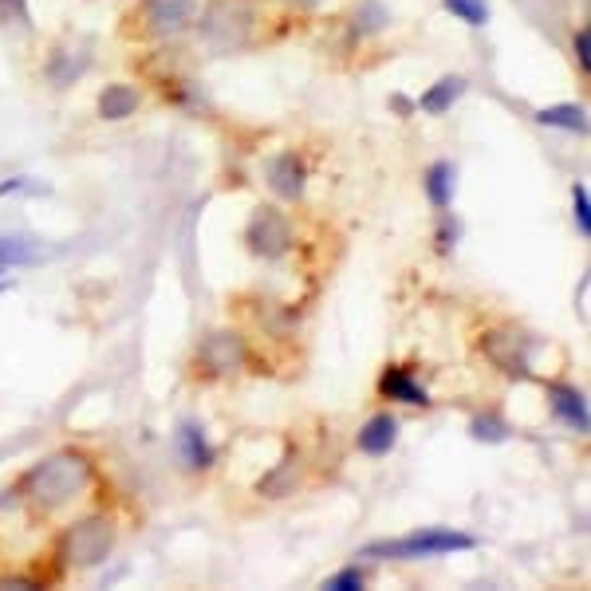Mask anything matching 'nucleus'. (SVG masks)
<instances>
[{
  "label": "nucleus",
  "mask_w": 591,
  "mask_h": 591,
  "mask_svg": "<svg viewBox=\"0 0 591 591\" xmlns=\"http://www.w3.org/2000/svg\"><path fill=\"white\" fill-rule=\"evenodd\" d=\"M91 481H95V465L75 450H64V454L44 458L36 469H28L20 493L36 513L48 517V513H60L71 501H79L91 489Z\"/></svg>",
  "instance_id": "obj_1"
},
{
  "label": "nucleus",
  "mask_w": 591,
  "mask_h": 591,
  "mask_svg": "<svg viewBox=\"0 0 591 591\" xmlns=\"http://www.w3.org/2000/svg\"><path fill=\"white\" fill-rule=\"evenodd\" d=\"M253 28L257 8L249 0H213L197 20V32L213 52H241L253 40Z\"/></svg>",
  "instance_id": "obj_2"
},
{
  "label": "nucleus",
  "mask_w": 591,
  "mask_h": 591,
  "mask_svg": "<svg viewBox=\"0 0 591 591\" xmlns=\"http://www.w3.org/2000/svg\"><path fill=\"white\" fill-rule=\"evenodd\" d=\"M477 548V540L469 532H454V528H422L398 540H379L367 544L363 556L371 560H430V556H454V552H469Z\"/></svg>",
  "instance_id": "obj_3"
},
{
  "label": "nucleus",
  "mask_w": 591,
  "mask_h": 591,
  "mask_svg": "<svg viewBox=\"0 0 591 591\" xmlns=\"http://www.w3.org/2000/svg\"><path fill=\"white\" fill-rule=\"evenodd\" d=\"M115 540H119V528L111 517H87L60 536V560L75 572L95 568L115 552Z\"/></svg>",
  "instance_id": "obj_4"
},
{
  "label": "nucleus",
  "mask_w": 591,
  "mask_h": 591,
  "mask_svg": "<svg viewBox=\"0 0 591 591\" xmlns=\"http://www.w3.org/2000/svg\"><path fill=\"white\" fill-rule=\"evenodd\" d=\"M245 241H249V249H253L261 261H280V257L292 249V225H288V217H284L280 209L261 205V209H253V217H249Z\"/></svg>",
  "instance_id": "obj_5"
},
{
  "label": "nucleus",
  "mask_w": 591,
  "mask_h": 591,
  "mask_svg": "<svg viewBox=\"0 0 591 591\" xmlns=\"http://www.w3.org/2000/svg\"><path fill=\"white\" fill-rule=\"evenodd\" d=\"M197 359L209 375H233L245 363V339L237 331H209L197 347Z\"/></svg>",
  "instance_id": "obj_6"
},
{
  "label": "nucleus",
  "mask_w": 591,
  "mask_h": 591,
  "mask_svg": "<svg viewBox=\"0 0 591 591\" xmlns=\"http://www.w3.org/2000/svg\"><path fill=\"white\" fill-rule=\"evenodd\" d=\"M142 16L154 36H178L197 20V0H146Z\"/></svg>",
  "instance_id": "obj_7"
},
{
  "label": "nucleus",
  "mask_w": 591,
  "mask_h": 591,
  "mask_svg": "<svg viewBox=\"0 0 591 591\" xmlns=\"http://www.w3.org/2000/svg\"><path fill=\"white\" fill-rule=\"evenodd\" d=\"M517 343H521L517 331H489V335H485V355H489V363H493L497 371H505V375H513V379H525L528 359Z\"/></svg>",
  "instance_id": "obj_8"
},
{
  "label": "nucleus",
  "mask_w": 591,
  "mask_h": 591,
  "mask_svg": "<svg viewBox=\"0 0 591 591\" xmlns=\"http://www.w3.org/2000/svg\"><path fill=\"white\" fill-rule=\"evenodd\" d=\"M268 186L272 194H280L284 201H300L304 197V186H308V170L296 154H280L268 162Z\"/></svg>",
  "instance_id": "obj_9"
},
{
  "label": "nucleus",
  "mask_w": 591,
  "mask_h": 591,
  "mask_svg": "<svg viewBox=\"0 0 591 591\" xmlns=\"http://www.w3.org/2000/svg\"><path fill=\"white\" fill-rule=\"evenodd\" d=\"M548 402H552V410L560 414V422H564L568 430H576V434H588L591 414H588V398H584V391L552 383V387H548Z\"/></svg>",
  "instance_id": "obj_10"
},
{
  "label": "nucleus",
  "mask_w": 591,
  "mask_h": 591,
  "mask_svg": "<svg viewBox=\"0 0 591 591\" xmlns=\"http://www.w3.org/2000/svg\"><path fill=\"white\" fill-rule=\"evenodd\" d=\"M394 442H398V418H394V414H375V418L359 430V438H355V446H359L367 458H387L394 450Z\"/></svg>",
  "instance_id": "obj_11"
},
{
  "label": "nucleus",
  "mask_w": 591,
  "mask_h": 591,
  "mask_svg": "<svg viewBox=\"0 0 591 591\" xmlns=\"http://www.w3.org/2000/svg\"><path fill=\"white\" fill-rule=\"evenodd\" d=\"M379 394H383V398H394V402H406V406H430L426 387H422L406 367H387L383 379H379Z\"/></svg>",
  "instance_id": "obj_12"
},
{
  "label": "nucleus",
  "mask_w": 591,
  "mask_h": 591,
  "mask_svg": "<svg viewBox=\"0 0 591 591\" xmlns=\"http://www.w3.org/2000/svg\"><path fill=\"white\" fill-rule=\"evenodd\" d=\"M99 119H107V123H123V119H131L134 111H138V91L127 87V83H111V87H103L99 91Z\"/></svg>",
  "instance_id": "obj_13"
},
{
  "label": "nucleus",
  "mask_w": 591,
  "mask_h": 591,
  "mask_svg": "<svg viewBox=\"0 0 591 591\" xmlns=\"http://www.w3.org/2000/svg\"><path fill=\"white\" fill-rule=\"evenodd\" d=\"M465 87H469V83H465L461 75H446V79H438V83H434V87L418 99V107H422L426 115H434V119H438V115H446L461 95H465Z\"/></svg>",
  "instance_id": "obj_14"
},
{
  "label": "nucleus",
  "mask_w": 591,
  "mask_h": 591,
  "mask_svg": "<svg viewBox=\"0 0 591 591\" xmlns=\"http://www.w3.org/2000/svg\"><path fill=\"white\" fill-rule=\"evenodd\" d=\"M540 127H560L572 134H588V111L580 103H556V107H540L536 111Z\"/></svg>",
  "instance_id": "obj_15"
},
{
  "label": "nucleus",
  "mask_w": 591,
  "mask_h": 591,
  "mask_svg": "<svg viewBox=\"0 0 591 591\" xmlns=\"http://www.w3.org/2000/svg\"><path fill=\"white\" fill-rule=\"evenodd\" d=\"M300 473H304V461H300V454H288V458L280 461L268 477L261 481V493L264 497H288L296 485H300Z\"/></svg>",
  "instance_id": "obj_16"
},
{
  "label": "nucleus",
  "mask_w": 591,
  "mask_h": 591,
  "mask_svg": "<svg viewBox=\"0 0 591 591\" xmlns=\"http://www.w3.org/2000/svg\"><path fill=\"white\" fill-rule=\"evenodd\" d=\"M178 450H182V458H186V465H194V469H209L213 465V446L205 442V434H201V426H194V422H186L182 430H178Z\"/></svg>",
  "instance_id": "obj_17"
},
{
  "label": "nucleus",
  "mask_w": 591,
  "mask_h": 591,
  "mask_svg": "<svg viewBox=\"0 0 591 591\" xmlns=\"http://www.w3.org/2000/svg\"><path fill=\"white\" fill-rule=\"evenodd\" d=\"M458 170L450 166V162H434L430 170H426V197L438 205V209H450V201H454V190H458Z\"/></svg>",
  "instance_id": "obj_18"
},
{
  "label": "nucleus",
  "mask_w": 591,
  "mask_h": 591,
  "mask_svg": "<svg viewBox=\"0 0 591 591\" xmlns=\"http://www.w3.org/2000/svg\"><path fill=\"white\" fill-rule=\"evenodd\" d=\"M44 257L40 241L32 237H0V268H16V264H32Z\"/></svg>",
  "instance_id": "obj_19"
},
{
  "label": "nucleus",
  "mask_w": 591,
  "mask_h": 591,
  "mask_svg": "<svg viewBox=\"0 0 591 591\" xmlns=\"http://www.w3.org/2000/svg\"><path fill=\"white\" fill-rule=\"evenodd\" d=\"M387 24H391V8H387L383 0H363V4H359V12H355V20H351L355 36H371V32H383Z\"/></svg>",
  "instance_id": "obj_20"
},
{
  "label": "nucleus",
  "mask_w": 591,
  "mask_h": 591,
  "mask_svg": "<svg viewBox=\"0 0 591 591\" xmlns=\"http://www.w3.org/2000/svg\"><path fill=\"white\" fill-rule=\"evenodd\" d=\"M442 8H446V12H454L458 20H465L469 28L489 24V4H485V0H442Z\"/></svg>",
  "instance_id": "obj_21"
},
{
  "label": "nucleus",
  "mask_w": 591,
  "mask_h": 591,
  "mask_svg": "<svg viewBox=\"0 0 591 591\" xmlns=\"http://www.w3.org/2000/svg\"><path fill=\"white\" fill-rule=\"evenodd\" d=\"M469 430H473L477 442H493V446H497V442H509V426H505L497 414H477Z\"/></svg>",
  "instance_id": "obj_22"
},
{
  "label": "nucleus",
  "mask_w": 591,
  "mask_h": 591,
  "mask_svg": "<svg viewBox=\"0 0 591 591\" xmlns=\"http://www.w3.org/2000/svg\"><path fill=\"white\" fill-rule=\"evenodd\" d=\"M572 205H576V229H580V237H591V201L584 182L572 186Z\"/></svg>",
  "instance_id": "obj_23"
},
{
  "label": "nucleus",
  "mask_w": 591,
  "mask_h": 591,
  "mask_svg": "<svg viewBox=\"0 0 591 591\" xmlns=\"http://www.w3.org/2000/svg\"><path fill=\"white\" fill-rule=\"evenodd\" d=\"M363 580H367V576H363V568H355V564H351V568L335 572L331 580H324V588L328 591H359L363 588Z\"/></svg>",
  "instance_id": "obj_24"
},
{
  "label": "nucleus",
  "mask_w": 591,
  "mask_h": 591,
  "mask_svg": "<svg viewBox=\"0 0 591 591\" xmlns=\"http://www.w3.org/2000/svg\"><path fill=\"white\" fill-rule=\"evenodd\" d=\"M572 48H576V60H580L584 75H588V71H591V32H588V28H580V32H576Z\"/></svg>",
  "instance_id": "obj_25"
},
{
  "label": "nucleus",
  "mask_w": 591,
  "mask_h": 591,
  "mask_svg": "<svg viewBox=\"0 0 591 591\" xmlns=\"http://www.w3.org/2000/svg\"><path fill=\"white\" fill-rule=\"evenodd\" d=\"M0 20H4V24H8V20L28 24V4H24V0H0Z\"/></svg>",
  "instance_id": "obj_26"
},
{
  "label": "nucleus",
  "mask_w": 591,
  "mask_h": 591,
  "mask_svg": "<svg viewBox=\"0 0 591 591\" xmlns=\"http://www.w3.org/2000/svg\"><path fill=\"white\" fill-rule=\"evenodd\" d=\"M20 190H36V182H28V178H8V182H0V197L20 194Z\"/></svg>",
  "instance_id": "obj_27"
},
{
  "label": "nucleus",
  "mask_w": 591,
  "mask_h": 591,
  "mask_svg": "<svg viewBox=\"0 0 591 591\" xmlns=\"http://www.w3.org/2000/svg\"><path fill=\"white\" fill-rule=\"evenodd\" d=\"M0 588H40L36 580H28V576H4L0 580Z\"/></svg>",
  "instance_id": "obj_28"
},
{
  "label": "nucleus",
  "mask_w": 591,
  "mask_h": 591,
  "mask_svg": "<svg viewBox=\"0 0 591 591\" xmlns=\"http://www.w3.org/2000/svg\"><path fill=\"white\" fill-rule=\"evenodd\" d=\"M300 4H320V0H300Z\"/></svg>",
  "instance_id": "obj_29"
},
{
  "label": "nucleus",
  "mask_w": 591,
  "mask_h": 591,
  "mask_svg": "<svg viewBox=\"0 0 591 591\" xmlns=\"http://www.w3.org/2000/svg\"><path fill=\"white\" fill-rule=\"evenodd\" d=\"M0 272H4V268H0Z\"/></svg>",
  "instance_id": "obj_30"
}]
</instances>
